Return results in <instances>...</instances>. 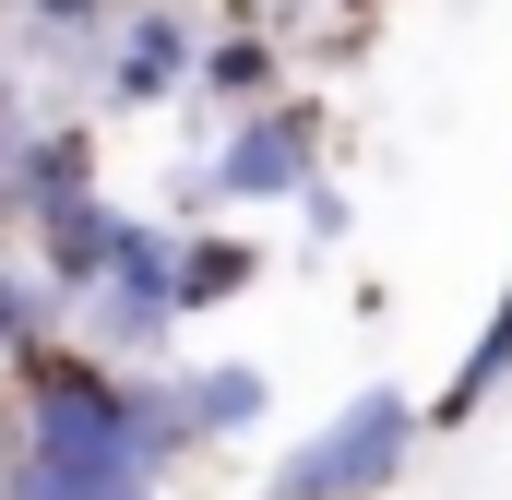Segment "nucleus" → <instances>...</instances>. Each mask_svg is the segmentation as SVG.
Instances as JSON below:
<instances>
[{"label": "nucleus", "mask_w": 512, "mask_h": 500, "mask_svg": "<svg viewBox=\"0 0 512 500\" xmlns=\"http://www.w3.org/2000/svg\"><path fill=\"white\" fill-rule=\"evenodd\" d=\"M191 72H203V24H191V0H131L120 36H108V60H96V108H191Z\"/></svg>", "instance_id": "3"}, {"label": "nucleus", "mask_w": 512, "mask_h": 500, "mask_svg": "<svg viewBox=\"0 0 512 500\" xmlns=\"http://www.w3.org/2000/svg\"><path fill=\"white\" fill-rule=\"evenodd\" d=\"M322 12H334V24H346V36H358V24H370V12H382V0H322Z\"/></svg>", "instance_id": "14"}, {"label": "nucleus", "mask_w": 512, "mask_h": 500, "mask_svg": "<svg viewBox=\"0 0 512 500\" xmlns=\"http://www.w3.org/2000/svg\"><path fill=\"white\" fill-rule=\"evenodd\" d=\"M417 441H429V405L393 393V381H370V393H346V405L262 477V500H393V477L417 465Z\"/></svg>", "instance_id": "1"}, {"label": "nucleus", "mask_w": 512, "mask_h": 500, "mask_svg": "<svg viewBox=\"0 0 512 500\" xmlns=\"http://www.w3.org/2000/svg\"><path fill=\"white\" fill-rule=\"evenodd\" d=\"M286 96V24H262V12H227V24H203V72H191V108L227 131L239 108H274Z\"/></svg>", "instance_id": "4"}, {"label": "nucleus", "mask_w": 512, "mask_h": 500, "mask_svg": "<svg viewBox=\"0 0 512 500\" xmlns=\"http://www.w3.org/2000/svg\"><path fill=\"white\" fill-rule=\"evenodd\" d=\"M12 179H24V215H36V203H72V191H108L96 120H24L12 131Z\"/></svg>", "instance_id": "6"}, {"label": "nucleus", "mask_w": 512, "mask_h": 500, "mask_svg": "<svg viewBox=\"0 0 512 500\" xmlns=\"http://www.w3.org/2000/svg\"><path fill=\"white\" fill-rule=\"evenodd\" d=\"M60 322H72V298H60V286L24 262V250H0V370H12L24 346H48Z\"/></svg>", "instance_id": "11"}, {"label": "nucleus", "mask_w": 512, "mask_h": 500, "mask_svg": "<svg viewBox=\"0 0 512 500\" xmlns=\"http://www.w3.org/2000/svg\"><path fill=\"white\" fill-rule=\"evenodd\" d=\"M120 215H131V203H108V191H72V203H36V215H24V262H36V274H48V286L72 298V310H84V298L108 286V250H120Z\"/></svg>", "instance_id": "5"}, {"label": "nucleus", "mask_w": 512, "mask_h": 500, "mask_svg": "<svg viewBox=\"0 0 512 500\" xmlns=\"http://www.w3.org/2000/svg\"><path fill=\"white\" fill-rule=\"evenodd\" d=\"M251 286H262V239H239L227 215L179 239V322H215V310H239Z\"/></svg>", "instance_id": "7"}, {"label": "nucleus", "mask_w": 512, "mask_h": 500, "mask_svg": "<svg viewBox=\"0 0 512 500\" xmlns=\"http://www.w3.org/2000/svg\"><path fill=\"white\" fill-rule=\"evenodd\" d=\"M322 143H334V108L298 96V84H286L274 108H239V120L215 131V155H203V167H215V203H227V215L298 203V191L322 179Z\"/></svg>", "instance_id": "2"}, {"label": "nucleus", "mask_w": 512, "mask_h": 500, "mask_svg": "<svg viewBox=\"0 0 512 500\" xmlns=\"http://www.w3.org/2000/svg\"><path fill=\"white\" fill-rule=\"evenodd\" d=\"M12 131H24V84L0 72V143H12Z\"/></svg>", "instance_id": "13"}, {"label": "nucleus", "mask_w": 512, "mask_h": 500, "mask_svg": "<svg viewBox=\"0 0 512 500\" xmlns=\"http://www.w3.org/2000/svg\"><path fill=\"white\" fill-rule=\"evenodd\" d=\"M131 0H12V24H24V48L48 60V72H84L96 84V60H108V36H120Z\"/></svg>", "instance_id": "9"}, {"label": "nucleus", "mask_w": 512, "mask_h": 500, "mask_svg": "<svg viewBox=\"0 0 512 500\" xmlns=\"http://www.w3.org/2000/svg\"><path fill=\"white\" fill-rule=\"evenodd\" d=\"M286 215L310 227V250H346V239H358V203H346V179H334V167H322V179H310V191H298Z\"/></svg>", "instance_id": "12"}, {"label": "nucleus", "mask_w": 512, "mask_h": 500, "mask_svg": "<svg viewBox=\"0 0 512 500\" xmlns=\"http://www.w3.org/2000/svg\"><path fill=\"white\" fill-rule=\"evenodd\" d=\"M179 405H191V441H251L262 417H274V381L251 358H191L179 370Z\"/></svg>", "instance_id": "8"}, {"label": "nucleus", "mask_w": 512, "mask_h": 500, "mask_svg": "<svg viewBox=\"0 0 512 500\" xmlns=\"http://www.w3.org/2000/svg\"><path fill=\"white\" fill-rule=\"evenodd\" d=\"M0 24H12V0H0Z\"/></svg>", "instance_id": "15"}, {"label": "nucleus", "mask_w": 512, "mask_h": 500, "mask_svg": "<svg viewBox=\"0 0 512 500\" xmlns=\"http://www.w3.org/2000/svg\"><path fill=\"white\" fill-rule=\"evenodd\" d=\"M501 381H512V274H501V298H489V322H477V346L453 358V381L429 393V441H441V429H465Z\"/></svg>", "instance_id": "10"}]
</instances>
